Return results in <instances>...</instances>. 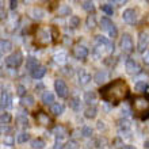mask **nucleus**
I'll return each instance as SVG.
<instances>
[{
    "label": "nucleus",
    "instance_id": "1",
    "mask_svg": "<svg viewBox=\"0 0 149 149\" xmlns=\"http://www.w3.org/2000/svg\"><path fill=\"white\" fill-rule=\"evenodd\" d=\"M127 86L122 79H117L113 83H109L100 90V95L104 99V102L111 103V104H118L122 99H125L127 95Z\"/></svg>",
    "mask_w": 149,
    "mask_h": 149
},
{
    "label": "nucleus",
    "instance_id": "2",
    "mask_svg": "<svg viewBox=\"0 0 149 149\" xmlns=\"http://www.w3.org/2000/svg\"><path fill=\"white\" fill-rule=\"evenodd\" d=\"M95 42H96V47H95V50L96 52H106L107 54H113L114 53V42L111 41L109 37H104V36H96L95 37Z\"/></svg>",
    "mask_w": 149,
    "mask_h": 149
},
{
    "label": "nucleus",
    "instance_id": "3",
    "mask_svg": "<svg viewBox=\"0 0 149 149\" xmlns=\"http://www.w3.org/2000/svg\"><path fill=\"white\" fill-rule=\"evenodd\" d=\"M100 29H102L103 31L107 33V36H109V38H115V37L118 36V29L117 26L114 24V22L109 18V16H102L100 18Z\"/></svg>",
    "mask_w": 149,
    "mask_h": 149
},
{
    "label": "nucleus",
    "instance_id": "4",
    "mask_svg": "<svg viewBox=\"0 0 149 149\" xmlns=\"http://www.w3.org/2000/svg\"><path fill=\"white\" fill-rule=\"evenodd\" d=\"M119 47L121 50L126 54H130L134 52V42H133V38L130 36L129 33H123L119 39Z\"/></svg>",
    "mask_w": 149,
    "mask_h": 149
},
{
    "label": "nucleus",
    "instance_id": "5",
    "mask_svg": "<svg viewBox=\"0 0 149 149\" xmlns=\"http://www.w3.org/2000/svg\"><path fill=\"white\" fill-rule=\"evenodd\" d=\"M23 63V54H22V52H15V53H11V54L8 56L7 58H6V65L8 68H11V69H16V68H19Z\"/></svg>",
    "mask_w": 149,
    "mask_h": 149
},
{
    "label": "nucleus",
    "instance_id": "6",
    "mask_svg": "<svg viewBox=\"0 0 149 149\" xmlns=\"http://www.w3.org/2000/svg\"><path fill=\"white\" fill-rule=\"evenodd\" d=\"M125 71H126V73L130 74V76H136V74L141 73L142 69H141V67H140V64H138L134 58H126Z\"/></svg>",
    "mask_w": 149,
    "mask_h": 149
},
{
    "label": "nucleus",
    "instance_id": "7",
    "mask_svg": "<svg viewBox=\"0 0 149 149\" xmlns=\"http://www.w3.org/2000/svg\"><path fill=\"white\" fill-rule=\"evenodd\" d=\"M54 91L56 94L58 95V98H68L69 95V88H68L67 83L61 80V79H56L54 80Z\"/></svg>",
    "mask_w": 149,
    "mask_h": 149
},
{
    "label": "nucleus",
    "instance_id": "8",
    "mask_svg": "<svg viewBox=\"0 0 149 149\" xmlns=\"http://www.w3.org/2000/svg\"><path fill=\"white\" fill-rule=\"evenodd\" d=\"M72 53H73V57L76 60H86L87 57H88V54H90V50H88V47H87L86 45L79 43V45H76V46L73 47Z\"/></svg>",
    "mask_w": 149,
    "mask_h": 149
},
{
    "label": "nucleus",
    "instance_id": "9",
    "mask_svg": "<svg viewBox=\"0 0 149 149\" xmlns=\"http://www.w3.org/2000/svg\"><path fill=\"white\" fill-rule=\"evenodd\" d=\"M133 107L134 110L138 111V113H144L145 114L146 111L149 110V98H137L134 99L133 102Z\"/></svg>",
    "mask_w": 149,
    "mask_h": 149
},
{
    "label": "nucleus",
    "instance_id": "10",
    "mask_svg": "<svg viewBox=\"0 0 149 149\" xmlns=\"http://www.w3.org/2000/svg\"><path fill=\"white\" fill-rule=\"evenodd\" d=\"M149 46V34L145 31H141L138 34V42H137V50L141 53H145V50Z\"/></svg>",
    "mask_w": 149,
    "mask_h": 149
},
{
    "label": "nucleus",
    "instance_id": "11",
    "mask_svg": "<svg viewBox=\"0 0 149 149\" xmlns=\"http://www.w3.org/2000/svg\"><path fill=\"white\" fill-rule=\"evenodd\" d=\"M122 19L127 24H134L137 20V11L134 8H126L122 12Z\"/></svg>",
    "mask_w": 149,
    "mask_h": 149
},
{
    "label": "nucleus",
    "instance_id": "12",
    "mask_svg": "<svg viewBox=\"0 0 149 149\" xmlns=\"http://www.w3.org/2000/svg\"><path fill=\"white\" fill-rule=\"evenodd\" d=\"M118 130H119V134H122L123 137L126 138H130L132 136V126H130V122L123 119V121H119L118 123Z\"/></svg>",
    "mask_w": 149,
    "mask_h": 149
},
{
    "label": "nucleus",
    "instance_id": "13",
    "mask_svg": "<svg viewBox=\"0 0 149 149\" xmlns=\"http://www.w3.org/2000/svg\"><path fill=\"white\" fill-rule=\"evenodd\" d=\"M77 79H79V84H80V86H87V84L92 80V76H91L84 68H81V69H79V72H77Z\"/></svg>",
    "mask_w": 149,
    "mask_h": 149
},
{
    "label": "nucleus",
    "instance_id": "14",
    "mask_svg": "<svg viewBox=\"0 0 149 149\" xmlns=\"http://www.w3.org/2000/svg\"><path fill=\"white\" fill-rule=\"evenodd\" d=\"M109 77H110L109 72H107L106 69H100V71H98L96 73H95L94 80H95V83H96L98 86H102V84H104V83L109 80Z\"/></svg>",
    "mask_w": 149,
    "mask_h": 149
},
{
    "label": "nucleus",
    "instance_id": "15",
    "mask_svg": "<svg viewBox=\"0 0 149 149\" xmlns=\"http://www.w3.org/2000/svg\"><path fill=\"white\" fill-rule=\"evenodd\" d=\"M12 107V96L7 91H1V110H7Z\"/></svg>",
    "mask_w": 149,
    "mask_h": 149
},
{
    "label": "nucleus",
    "instance_id": "16",
    "mask_svg": "<svg viewBox=\"0 0 149 149\" xmlns=\"http://www.w3.org/2000/svg\"><path fill=\"white\" fill-rule=\"evenodd\" d=\"M53 134H54L56 140H63L64 141V138H67V136H68V129L64 127L63 125H57L53 129Z\"/></svg>",
    "mask_w": 149,
    "mask_h": 149
},
{
    "label": "nucleus",
    "instance_id": "17",
    "mask_svg": "<svg viewBox=\"0 0 149 149\" xmlns=\"http://www.w3.org/2000/svg\"><path fill=\"white\" fill-rule=\"evenodd\" d=\"M36 119L39 125H43V126H49L52 123L50 117H49L46 113H43V111H38V113L36 114Z\"/></svg>",
    "mask_w": 149,
    "mask_h": 149
},
{
    "label": "nucleus",
    "instance_id": "18",
    "mask_svg": "<svg viewBox=\"0 0 149 149\" xmlns=\"http://www.w3.org/2000/svg\"><path fill=\"white\" fill-rule=\"evenodd\" d=\"M53 61H54L56 64H58V65H64V64H67V61H68L67 52L60 50V52H57V53H54V54H53Z\"/></svg>",
    "mask_w": 149,
    "mask_h": 149
},
{
    "label": "nucleus",
    "instance_id": "19",
    "mask_svg": "<svg viewBox=\"0 0 149 149\" xmlns=\"http://www.w3.org/2000/svg\"><path fill=\"white\" fill-rule=\"evenodd\" d=\"M41 102L43 103V104H46V106H53L54 104V94L53 92H50V91H45L42 94V96H41Z\"/></svg>",
    "mask_w": 149,
    "mask_h": 149
},
{
    "label": "nucleus",
    "instance_id": "20",
    "mask_svg": "<svg viewBox=\"0 0 149 149\" xmlns=\"http://www.w3.org/2000/svg\"><path fill=\"white\" fill-rule=\"evenodd\" d=\"M65 111V106H64L63 103L60 102H56L53 106H50V113L54 115V117H60V115H63V113Z\"/></svg>",
    "mask_w": 149,
    "mask_h": 149
},
{
    "label": "nucleus",
    "instance_id": "21",
    "mask_svg": "<svg viewBox=\"0 0 149 149\" xmlns=\"http://www.w3.org/2000/svg\"><path fill=\"white\" fill-rule=\"evenodd\" d=\"M45 74H46V68L43 67V65H38V67L31 72V77L36 79V80H39V79H42Z\"/></svg>",
    "mask_w": 149,
    "mask_h": 149
},
{
    "label": "nucleus",
    "instance_id": "22",
    "mask_svg": "<svg viewBox=\"0 0 149 149\" xmlns=\"http://www.w3.org/2000/svg\"><path fill=\"white\" fill-rule=\"evenodd\" d=\"M29 14H30V16H31L33 19H37V20L43 19V16H45V11H43V10H41L39 7H34V8H31Z\"/></svg>",
    "mask_w": 149,
    "mask_h": 149
},
{
    "label": "nucleus",
    "instance_id": "23",
    "mask_svg": "<svg viewBox=\"0 0 149 149\" xmlns=\"http://www.w3.org/2000/svg\"><path fill=\"white\" fill-rule=\"evenodd\" d=\"M84 117L87 119H95V118L98 117V109L95 106H88L84 110Z\"/></svg>",
    "mask_w": 149,
    "mask_h": 149
},
{
    "label": "nucleus",
    "instance_id": "24",
    "mask_svg": "<svg viewBox=\"0 0 149 149\" xmlns=\"http://www.w3.org/2000/svg\"><path fill=\"white\" fill-rule=\"evenodd\" d=\"M37 39H42V43L45 45V43L47 42H50V39H52V34L49 30H39L38 31V36H37Z\"/></svg>",
    "mask_w": 149,
    "mask_h": 149
},
{
    "label": "nucleus",
    "instance_id": "25",
    "mask_svg": "<svg viewBox=\"0 0 149 149\" xmlns=\"http://www.w3.org/2000/svg\"><path fill=\"white\" fill-rule=\"evenodd\" d=\"M83 100H84L87 104H94V103L96 102V92H95V91H87L86 94H84Z\"/></svg>",
    "mask_w": 149,
    "mask_h": 149
},
{
    "label": "nucleus",
    "instance_id": "26",
    "mask_svg": "<svg viewBox=\"0 0 149 149\" xmlns=\"http://www.w3.org/2000/svg\"><path fill=\"white\" fill-rule=\"evenodd\" d=\"M0 47H1V53L3 54H7L10 52L12 50V42L10 39H1V42H0Z\"/></svg>",
    "mask_w": 149,
    "mask_h": 149
},
{
    "label": "nucleus",
    "instance_id": "27",
    "mask_svg": "<svg viewBox=\"0 0 149 149\" xmlns=\"http://www.w3.org/2000/svg\"><path fill=\"white\" fill-rule=\"evenodd\" d=\"M38 65H39V64H38V60H37L36 57L30 56V57H27V58H26V68H27L30 72L34 71V69H36Z\"/></svg>",
    "mask_w": 149,
    "mask_h": 149
},
{
    "label": "nucleus",
    "instance_id": "28",
    "mask_svg": "<svg viewBox=\"0 0 149 149\" xmlns=\"http://www.w3.org/2000/svg\"><path fill=\"white\" fill-rule=\"evenodd\" d=\"M69 107H71L73 111H80V109H81V102H80V98L73 96V98L69 99Z\"/></svg>",
    "mask_w": 149,
    "mask_h": 149
},
{
    "label": "nucleus",
    "instance_id": "29",
    "mask_svg": "<svg viewBox=\"0 0 149 149\" xmlns=\"http://www.w3.org/2000/svg\"><path fill=\"white\" fill-rule=\"evenodd\" d=\"M20 103H22V106H24V107H33L34 103H36V99H34L33 95H26L24 98L20 99Z\"/></svg>",
    "mask_w": 149,
    "mask_h": 149
},
{
    "label": "nucleus",
    "instance_id": "30",
    "mask_svg": "<svg viewBox=\"0 0 149 149\" xmlns=\"http://www.w3.org/2000/svg\"><path fill=\"white\" fill-rule=\"evenodd\" d=\"M86 26H87V29H90V30L96 27V16H95V14H90V15L87 16Z\"/></svg>",
    "mask_w": 149,
    "mask_h": 149
},
{
    "label": "nucleus",
    "instance_id": "31",
    "mask_svg": "<svg viewBox=\"0 0 149 149\" xmlns=\"http://www.w3.org/2000/svg\"><path fill=\"white\" fill-rule=\"evenodd\" d=\"M46 142L43 141L42 138H34L31 140V148L33 149H45Z\"/></svg>",
    "mask_w": 149,
    "mask_h": 149
},
{
    "label": "nucleus",
    "instance_id": "32",
    "mask_svg": "<svg viewBox=\"0 0 149 149\" xmlns=\"http://www.w3.org/2000/svg\"><path fill=\"white\" fill-rule=\"evenodd\" d=\"M146 87H148V84H146L145 81L140 80V81H137L136 84H134V91H136V92H138V94H145Z\"/></svg>",
    "mask_w": 149,
    "mask_h": 149
},
{
    "label": "nucleus",
    "instance_id": "33",
    "mask_svg": "<svg viewBox=\"0 0 149 149\" xmlns=\"http://www.w3.org/2000/svg\"><path fill=\"white\" fill-rule=\"evenodd\" d=\"M71 14H72V10L69 6H67V4H63V6L58 7V15L60 16H69Z\"/></svg>",
    "mask_w": 149,
    "mask_h": 149
},
{
    "label": "nucleus",
    "instance_id": "34",
    "mask_svg": "<svg viewBox=\"0 0 149 149\" xmlns=\"http://www.w3.org/2000/svg\"><path fill=\"white\" fill-rule=\"evenodd\" d=\"M81 7H83V10H84V11H87L88 14H94V12H95V4H94V1H83Z\"/></svg>",
    "mask_w": 149,
    "mask_h": 149
},
{
    "label": "nucleus",
    "instance_id": "35",
    "mask_svg": "<svg viewBox=\"0 0 149 149\" xmlns=\"http://www.w3.org/2000/svg\"><path fill=\"white\" fill-rule=\"evenodd\" d=\"M100 10H102V11L106 14V16H109V18H110L111 15H114L113 3H106V4H103L102 7H100Z\"/></svg>",
    "mask_w": 149,
    "mask_h": 149
},
{
    "label": "nucleus",
    "instance_id": "36",
    "mask_svg": "<svg viewBox=\"0 0 149 149\" xmlns=\"http://www.w3.org/2000/svg\"><path fill=\"white\" fill-rule=\"evenodd\" d=\"M68 23H69V26H71L72 29H77L79 26H80V23H81V20H80V18H79L77 15H72V16H69Z\"/></svg>",
    "mask_w": 149,
    "mask_h": 149
},
{
    "label": "nucleus",
    "instance_id": "37",
    "mask_svg": "<svg viewBox=\"0 0 149 149\" xmlns=\"http://www.w3.org/2000/svg\"><path fill=\"white\" fill-rule=\"evenodd\" d=\"M29 140H30V134H29L27 132H22V133H19L16 136V142H18V144H24V142H27Z\"/></svg>",
    "mask_w": 149,
    "mask_h": 149
},
{
    "label": "nucleus",
    "instance_id": "38",
    "mask_svg": "<svg viewBox=\"0 0 149 149\" xmlns=\"http://www.w3.org/2000/svg\"><path fill=\"white\" fill-rule=\"evenodd\" d=\"M12 119V115L8 111H3V114H1V118H0V121H1V126H6L8 125L10 122H11Z\"/></svg>",
    "mask_w": 149,
    "mask_h": 149
},
{
    "label": "nucleus",
    "instance_id": "39",
    "mask_svg": "<svg viewBox=\"0 0 149 149\" xmlns=\"http://www.w3.org/2000/svg\"><path fill=\"white\" fill-rule=\"evenodd\" d=\"M3 145H6V146H12V145H15V138L12 137L11 134H7V136H4V138H3Z\"/></svg>",
    "mask_w": 149,
    "mask_h": 149
},
{
    "label": "nucleus",
    "instance_id": "40",
    "mask_svg": "<svg viewBox=\"0 0 149 149\" xmlns=\"http://www.w3.org/2000/svg\"><path fill=\"white\" fill-rule=\"evenodd\" d=\"M92 133H94V130H92L91 126H83V129H81V136L83 137H91Z\"/></svg>",
    "mask_w": 149,
    "mask_h": 149
},
{
    "label": "nucleus",
    "instance_id": "41",
    "mask_svg": "<svg viewBox=\"0 0 149 149\" xmlns=\"http://www.w3.org/2000/svg\"><path fill=\"white\" fill-rule=\"evenodd\" d=\"M64 149H79L77 141H76V140H69V141H67Z\"/></svg>",
    "mask_w": 149,
    "mask_h": 149
},
{
    "label": "nucleus",
    "instance_id": "42",
    "mask_svg": "<svg viewBox=\"0 0 149 149\" xmlns=\"http://www.w3.org/2000/svg\"><path fill=\"white\" fill-rule=\"evenodd\" d=\"M26 91H27V90H26V87L22 86V84H19V86L16 87V94L20 96V99L24 98V96L27 95V92H26Z\"/></svg>",
    "mask_w": 149,
    "mask_h": 149
},
{
    "label": "nucleus",
    "instance_id": "43",
    "mask_svg": "<svg viewBox=\"0 0 149 149\" xmlns=\"http://www.w3.org/2000/svg\"><path fill=\"white\" fill-rule=\"evenodd\" d=\"M64 146H65V144L63 142V140H56L53 149H64Z\"/></svg>",
    "mask_w": 149,
    "mask_h": 149
},
{
    "label": "nucleus",
    "instance_id": "44",
    "mask_svg": "<svg viewBox=\"0 0 149 149\" xmlns=\"http://www.w3.org/2000/svg\"><path fill=\"white\" fill-rule=\"evenodd\" d=\"M142 61H144L145 65H149V49L144 53V56H142Z\"/></svg>",
    "mask_w": 149,
    "mask_h": 149
},
{
    "label": "nucleus",
    "instance_id": "45",
    "mask_svg": "<svg viewBox=\"0 0 149 149\" xmlns=\"http://www.w3.org/2000/svg\"><path fill=\"white\" fill-rule=\"evenodd\" d=\"M122 115H125V117H130L132 115V111H130V109H122Z\"/></svg>",
    "mask_w": 149,
    "mask_h": 149
},
{
    "label": "nucleus",
    "instance_id": "46",
    "mask_svg": "<svg viewBox=\"0 0 149 149\" xmlns=\"http://www.w3.org/2000/svg\"><path fill=\"white\" fill-rule=\"evenodd\" d=\"M16 7H18V1H14V0H11V1H10V8H11V10H15Z\"/></svg>",
    "mask_w": 149,
    "mask_h": 149
},
{
    "label": "nucleus",
    "instance_id": "47",
    "mask_svg": "<svg viewBox=\"0 0 149 149\" xmlns=\"http://www.w3.org/2000/svg\"><path fill=\"white\" fill-rule=\"evenodd\" d=\"M106 126H104V122L103 121H98V129L99 130H102V129H104Z\"/></svg>",
    "mask_w": 149,
    "mask_h": 149
},
{
    "label": "nucleus",
    "instance_id": "48",
    "mask_svg": "<svg viewBox=\"0 0 149 149\" xmlns=\"http://www.w3.org/2000/svg\"><path fill=\"white\" fill-rule=\"evenodd\" d=\"M141 119H144V121H145V119H149V110L146 111L145 114H142V117H141Z\"/></svg>",
    "mask_w": 149,
    "mask_h": 149
},
{
    "label": "nucleus",
    "instance_id": "49",
    "mask_svg": "<svg viewBox=\"0 0 149 149\" xmlns=\"http://www.w3.org/2000/svg\"><path fill=\"white\" fill-rule=\"evenodd\" d=\"M144 148H145V149H149V138L144 141Z\"/></svg>",
    "mask_w": 149,
    "mask_h": 149
},
{
    "label": "nucleus",
    "instance_id": "50",
    "mask_svg": "<svg viewBox=\"0 0 149 149\" xmlns=\"http://www.w3.org/2000/svg\"><path fill=\"white\" fill-rule=\"evenodd\" d=\"M123 149H137L134 145H126V146H123Z\"/></svg>",
    "mask_w": 149,
    "mask_h": 149
}]
</instances>
